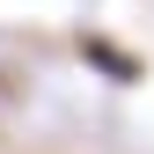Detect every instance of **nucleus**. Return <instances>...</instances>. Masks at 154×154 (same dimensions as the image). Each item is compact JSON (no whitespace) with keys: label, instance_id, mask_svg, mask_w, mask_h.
Instances as JSON below:
<instances>
[{"label":"nucleus","instance_id":"f257e3e1","mask_svg":"<svg viewBox=\"0 0 154 154\" xmlns=\"http://www.w3.org/2000/svg\"><path fill=\"white\" fill-rule=\"evenodd\" d=\"M88 51H95V66H103V73H132V59H125V51H110L103 37H88Z\"/></svg>","mask_w":154,"mask_h":154}]
</instances>
